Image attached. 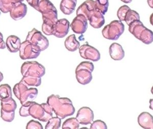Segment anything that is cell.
<instances>
[{
  "label": "cell",
  "instance_id": "cell-5",
  "mask_svg": "<svg viewBox=\"0 0 153 129\" xmlns=\"http://www.w3.org/2000/svg\"><path fill=\"white\" fill-rule=\"evenodd\" d=\"M93 70L94 65L91 62L82 61L79 63L75 69V76L78 82L81 85L89 83L93 78Z\"/></svg>",
  "mask_w": 153,
  "mask_h": 129
},
{
  "label": "cell",
  "instance_id": "cell-16",
  "mask_svg": "<svg viewBox=\"0 0 153 129\" xmlns=\"http://www.w3.org/2000/svg\"><path fill=\"white\" fill-rule=\"evenodd\" d=\"M96 9L95 1L93 0H86L82 3L76 10V15L82 14L88 20L90 14Z\"/></svg>",
  "mask_w": 153,
  "mask_h": 129
},
{
  "label": "cell",
  "instance_id": "cell-23",
  "mask_svg": "<svg viewBox=\"0 0 153 129\" xmlns=\"http://www.w3.org/2000/svg\"><path fill=\"white\" fill-rule=\"evenodd\" d=\"M20 81L28 87H35L41 85V78L33 76H23Z\"/></svg>",
  "mask_w": 153,
  "mask_h": 129
},
{
  "label": "cell",
  "instance_id": "cell-19",
  "mask_svg": "<svg viewBox=\"0 0 153 129\" xmlns=\"http://www.w3.org/2000/svg\"><path fill=\"white\" fill-rule=\"evenodd\" d=\"M111 58L115 61L121 60L124 57V51L123 47L117 43H113L109 48Z\"/></svg>",
  "mask_w": 153,
  "mask_h": 129
},
{
  "label": "cell",
  "instance_id": "cell-27",
  "mask_svg": "<svg viewBox=\"0 0 153 129\" xmlns=\"http://www.w3.org/2000/svg\"><path fill=\"white\" fill-rule=\"evenodd\" d=\"M61 125V119L59 117H51L45 127V129H58Z\"/></svg>",
  "mask_w": 153,
  "mask_h": 129
},
{
  "label": "cell",
  "instance_id": "cell-21",
  "mask_svg": "<svg viewBox=\"0 0 153 129\" xmlns=\"http://www.w3.org/2000/svg\"><path fill=\"white\" fill-rule=\"evenodd\" d=\"M76 2L77 0H62L60 9L63 14L69 15L75 10Z\"/></svg>",
  "mask_w": 153,
  "mask_h": 129
},
{
  "label": "cell",
  "instance_id": "cell-31",
  "mask_svg": "<svg viewBox=\"0 0 153 129\" xmlns=\"http://www.w3.org/2000/svg\"><path fill=\"white\" fill-rule=\"evenodd\" d=\"M91 129H106L107 125L105 122L101 120L93 121L90 125Z\"/></svg>",
  "mask_w": 153,
  "mask_h": 129
},
{
  "label": "cell",
  "instance_id": "cell-26",
  "mask_svg": "<svg viewBox=\"0 0 153 129\" xmlns=\"http://www.w3.org/2000/svg\"><path fill=\"white\" fill-rule=\"evenodd\" d=\"M79 127V123L76 118H70L67 119L63 123L62 128L63 129H78Z\"/></svg>",
  "mask_w": 153,
  "mask_h": 129
},
{
  "label": "cell",
  "instance_id": "cell-39",
  "mask_svg": "<svg viewBox=\"0 0 153 129\" xmlns=\"http://www.w3.org/2000/svg\"><path fill=\"white\" fill-rule=\"evenodd\" d=\"M3 78H4V76H3V74H2V73L0 71V82L2 80V79H3Z\"/></svg>",
  "mask_w": 153,
  "mask_h": 129
},
{
  "label": "cell",
  "instance_id": "cell-4",
  "mask_svg": "<svg viewBox=\"0 0 153 129\" xmlns=\"http://www.w3.org/2000/svg\"><path fill=\"white\" fill-rule=\"evenodd\" d=\"M13 92L22 104L36 98L38 94V89L33 87H28L20 81L13 88Z\"/></svg>",
  "mask_w": 153,
  "mask_h": 129
},
{
  "label": "cell",
  "instance_id": "cell-29",
  "mask_svg": "<svg viewBox=\"0 0 153 129\" xmlns=\"http://www.w3.org/2000/svg\"><path fill=\"white\" fill-rule=\"evenodd\" d=\"M96 9L103 15L107 12L109 7V0H95Z\"/></svg>",
  "mask_w": 153,
  "mask_h": 129
},
{
  "label": "cell",
  "instance_id": "cell-2",
  "mask_svg": "<svg viewBox=\"0 0 153 129\" xmlns=\"http://www.w3.org/2000/svg\"><path fill=\"white\" fill-rule=\"evenodd\" d=\"M47 103L51 107L56 116L61 119L73 115L75 111L72 101L66 97L52 94L48 97Z\"/></svg>",
  "mask_w": 153,
  "mask_h": 129
},
{
  "label": "cell",
  "instance_id": "cell-13",
  "mask_svg": "<svg viewBox=\"0 0 153 129\" xmlns=\"http://www.w3.org/2000/svg\"><path fill=\"white\" fill-rule=\"evenodd\" d=\"M69 26V22L66 19L57 20L53 26V35L57 38H63L68 34Z\"/></svg>",
  "mask_w": 153,
  "mask_h": 129
},
{
  "label": "cell",
  "instance_id": "cell-9",
  "mask_svg": "<svg viewBox=\"0 0 153 129\" xmlns=\"http://www.w3.org/2000/svg\"><path fill=\"white\" fill-rule=\"evenodd\" d=\"M26 40L38 47L41 52L47 49L49 46L48 39L35 28H33L28 32Z\"/></svg>",
  "mask_w": 153,
  "mask_h": 129
},
{
  "label": "cell",
  "instance_id": "cell-34",
  "mask_svg": "<svg viewBox=\"0 0 153 129\" xmlns=\"http://www.w3.org/2000/svg\"><path fill=\"white\" fill-rule=\"evenodd\" d=\"M147 2H148V5L151 8H153V0H147Z\"/></svg>",
  "mask_w": 153,
  "mask_h": 129
},
{
  "label": "cell",
  "instance_id": "cell-3",
  "mask_svg": "<svg viewBox=\"0 0 153 129\" xmlns=\"http://www.w3.org/2000/svg\"><path fill=\"white\" fill-rule=\"evenodd\" d=\"M129 32L137 39L146 44L153 42V32L146 28L140 20H136L128 25Z\"/></svg>",
  "mask_w": 153,
  "mask_h": 129
},
{
  "label": "cell",
  "instance_id": "cell-24",
  "mask_svg": "<svg viewBox=\"0 0 153 129\" xmlns=\"http://www.w3.org/2000/svg\"><path fill=\"white\" fill-rule=\"evenodd\" d=\"M23 1L24 0H0V10L4 13H7L10 11L14 4Z\"/></svg>",
  "mask_w": 153,
  "mask_h": 129
},
{
  "label": "cell",
  "instance_id": "cell-17",
  "mask_svg": "<svg viewBox=\"0 0 153 129\" xmlns=\"http://www.w3.org/2000/svg\"><path fill=\"white\" fill-rule=\"evenodd\" d=\"M88 20L90 25L94 28H101L105 22L103 14L96 9L90 14Z\"/></svg>",
  "mask_w": 153,
  "mask_h": 129
},
{
  "label": "cell",
  "instance_id": "cell-1",
  "mask_svg": "<svg viewBox=\"0 0 153 129\" xmlns=\"http://www.w3.org/2000/svg\"><path fill=\"white\" fill-rule=\"evenodd\" d=\"M19 114L23 117L31 116L39 121L47 122L53 117V109L47 103L38 104L30 101L22 104Z\"/></svg>",
  "mask_w": 153,
  "mask_h": 129
},
{
  "label": "cell",
  "instance_id": "cell-33",
  "mask_svg": "<svg viewBox=\"0 0 153 129\" xmlns=\"http://www.w3.org/2000/svg\"><path fill=\"white\" fill-rule=\"evenodd\" d=\"M38 1L39 0H26V1L27 2V3L31 6L33 8H35L36 10V7H37V5L38 3Z\"/></svg>",
  "mask_w": 153,
  "mask_h": 129
},
{
  "label": "cell",
  "instance_id": "cell-35",
  "mask_svg": "<svg viewBox=\"0 0 153 129\" xmlns=\"http://www.w3.org/2000/svg\"><path fill=\"white\" fill-rule=\"evenodd\" d=\"M149 109L153 110V98L149 100Z\"/></svg>",
  "mask_w": 153,
  "mask_h": 129
},
{
  "label": "cell",
  "instance_id": "cell-10",
  "mask_svg": "<svg viewBox=\"0 0 153 129\" xmlns=\"http://www.w3.org/2000/svg\"><path fill=\"white\" fill-rule=\"evenodd\" d=\"M40 52L39 49L29 41L25 40L21 43L19 55L22 59L36 58L39 55Z\"/></svg>",
  "mask_w": 153,
  "mask_h": 129
},
{
  "label": "cell",
  "instance_id": "cell-36",
  "mask_svg": "<svg viewBox=\"0 0 153 129\" xmlns=\"http://www.w3.org/2000/svg\"><path fill=\"white\" fill-rule=\"evenodd\" d=\"M149 22H150V23L153 26V13L151 14L150 16V17H149Z\"/></svg>",
  "mask_w": 153,
  "mask_h": 129
},
{
  "label": "cell",
  "instance_id": "cell-18",
  "mask_svg": "<svg viewBox=\"0 0 153 129\" xmlns=\"http://www.w3.org/2000/svg\"><path fill=\"white\" fill-rule=\"evenodd\" d=\"M139 125L145 129H153V116L147 112H142L137 118Z\"/></svg>",
  "mask_w": 153,
  "mask_h": 129
},
{
  "label": "cell",
  "instance_id": "cell-30",
  "mask_svg": "<svg viewBox=\"0 0 153 129\" xmlns=\"http://www.w3.org/2000/svg\"><path fill=\"white\" fill-rule=\"evenodd\" d=\"M130 8L126 5H122L118 8V10L117 11V17H118L119 20H120L121 22L124 21V17H125L126 13L127 11V10Z\"/></svg>",
  "mask_w": 153,
  "mask_h": 129
},
{
  "label": "cell",
  "instance_id": "cell-38",
  "mask_svg": "<svg viewBox=\"0 0 153 129\" xmlns=\"http://www.w3.org/2000/svg\"><path fill=\"white\" fill-rule=\"evenodd\" d=\"M2 41H4V40H3V35H2V34H1V32H0V44H1Z\"/></svg>",
  "mask_w": 153,
  "mask_h": 129
},
{
  "label": "cell",
  "instance_id": "cell-8",
  "mask_svg": "<svg viewBox=\"0 0 153 129\" xmlns=\"http://www.w3.org/2000/svg\"><path fill=\"white\" fill-rule=\"evenodd\" d=\"M1 117L6 122H11L14 119L17 104L12 97L1 100Z\"/></svg>",
  "mask_w": 153,
  "mask_h": 129
},
{
  "label": "cell",
  "instance_id": "cell-15",
  "mask_svg": "<svg viewBox=\"0 0 153 129\" xmlns=\"http://www.w3.org/2000/svg\"><path fill=\"white\" fill-rule=\"evenodd\" d=\"M10 14L11 18L15 20H20L24 17L27 13V7L22 2L14 4L10 10Z\"/></svg>",
  "mask_w": 153,
  "mask_h": 129
},
{
  "label": "cell",
  "instance_id": "cell-40",
  "mask_svg": "<svg viewBox=\"0 0 153 129\" xmlns=\"http://www.w3.org/2000/svg\"><path fill=\"white\" fill-rule=\"evenodd\" d=\"M151 93L153 94V86H152V87L151 88Z\"/></svg>",
  "mask_w": 153,
  "mask_h": 129
},
{
  "label": "cell",
  "instance_id": "cell-32",
  "mask_svg": "<svg viewBox=\"0 0 153 129\" xmlns=\"http://www.w3.org/2000/svg\"><path fill=\"white\" fill-rule=\"evenodd\" d=\"M26 128L27 129H42L43 127L40 122L35 120H30L27 122Z\"/></svg>",
  "mask_w": 153,
  "mask_h": 129
},
{
  "label": "cell",
  "instance_id": "cell-6",
  "mask_svg": "<svg viewBox=\"0 0 153 129\" xmlns=\"http://www.w3.org/2000/svg\"><path fill=\"white\" fill-rule=\"evenodd\" d=\"M124 31V25L120 20H115L106 25L102 31L103 37L108 40H117Z\"/></svg>",
  "mask_w": 153,
  "mask_h": 129
},
{
  "label": "cell",
  "instance_id": "cell-37",
  "mask_svg": "<svg viewBox=\"0 0 153 129\" xmlns=\"http://www.w3.org/2000/svg\"><path fill=\"white\" fill-rule=\"evenodd\" d=\"M122 2H124V3H126V4H128V3H130L132 0H121Z\"/></svg>",
  "mask_w": 153,
  "mask_h": 129
},
{
  "label": "cell",
  "instance_id": "cell-20",
  "mask_svg": "<svg viewBox=\"0 0 153 129\" xmlns=\"http://www.w3.org/2000/svg\"><path fill=\"white\" fill-rule=\"evenodd\" d=\"M5 44L7 48L10 52L15 53L19 50L21 41L18 37L16 35H10L7 38Z\"/></svg>",
  "mask_w": 153,
  "mask_h": 129
},
{
  "label": "cell",
  "instance_id": "cell-7",
  "mask_svg": "<svg viewBox=\"0 0 153 129\" xmlns=\"http://www.w3.org/2000/svg\"><path fill=\"white\" fill-rule=\"evenodd\" d=\"M23 76H33L41 77L45 73V67L36 61H26L21 67Z\"/></svg>",
  "mask_w": 153,
  "mask_h": 129
},
{
  "label": "cell",
  "instance_id": "cell-25",
  "mask_svg": "<svg viewBox=\"0 0 153 129\" xmlns=\"http://www.w3.org/2000/svg\"><path fill=\"white\" fill-rule=\"evenodd\" d=\"M136 20H140V16L137 12L131 9H128L126 13L124 21L127 25H129L131 22Z\"/></svg>",
  "mask_w": 153,
  "mask_h": 129
},
{
  "label": "cell",
  "instance_id": "cell-28",
  "mask_svg": "<svg viewBox=\"0 0 153 129\" xmlns=\"http://www.w3.org/2000/svg\"><path fill=\"white\" fill-rule=\"evenodd\" d=\"M12 97V92L10 86L8 84L0 85V100Z\"/></svg>",
  "mask_w": 153,
  "mask_h": 129
},
{
  "label": "cell",
  "instance_id": "cell-12",
  "mask_svg": "<svg viewBox=\"0 0 153 129\" xmlns=\"http://www.w3.org/2000/svg\"><path fill=\"white\" fill-rule=\"evenodd\" d=\"M87 19L82 14L76 15L70 24V26L73 32L78 34H84L88 26Z\"/></svg>",
  "mask_w": 153,
  "mask_h": 129
},
{
  "label": "cell",
  "instance_id": "cell-22",
  "mask_svg": "<svg viewBox=\"0 0 153 129\" xmlns=\"http://www.w3.org/2000/svg\"><path fill=\"white\" fill-rule=\"evenodd\" d=\"M65 46L66 49L70 52L76 51L80 46L79 42L76 40L75 34L68 36L65 41Z\"/></svg>",
  "mask_w": 153,
  "mask_h": 129
},
{
  "label": "cell",
  "instance_id": "cell-11",
  "mask_svg": "<svg viewBox=\"0 0 153 129\" xmlns=\"http://www.w3.org/2000/svg\"><path fill=\"white\" fill-rule=\"evenodd\" d=\"M79 53L80 56L85 59L96 62L100 59V54L99 50L87 43L79 46Z\"/></svg>",
  "mask_w": 153,
  "mask_h": 129
},
{
  "label": "cell",
  "instance_id": "cell-14",
  "mask_svg": "<svg viewBox=\"0 0 153 129\" xmlns=\"http://www.w3.org/2000/svg\"><path fill=\"white\" fill-rule=\"evenodd\" d=\"M76 118L80 124L86 125L93 121L94 113L90 107H82L78 110Z\"/></svg>",
  "mask_w": 153,
  "mask_h": 129
}]
</instances>
